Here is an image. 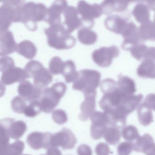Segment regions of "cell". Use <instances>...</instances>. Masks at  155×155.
Listing matches in <instances>:
<instances>
[{
  "mask_svg": "<svg viewBox=\"0 0 155 155\" xmlns=\"http://www.w3.org/2000/svg\"><path fill=\"white\" fill-rule=\"evenodd\" d=\"M123 138L129 142L136 141L139 137L137 128L133 125H129L123 127L122 131Z\"/></svg>",
  "mask_w": 155,
  "mask_h": 155,
  "instance_id": "obj_30",
  "label": "cell"
},
{
  "mask_svg": "<svg viewBox=\"0 0 155 155\" xmlns=\"http://www.w3.org/2000/svg\"><path fill=\"white\" fill-rule=\"evenodd\" d=\"M17 91L20 97L28 103L39 100L42 92L41 88L25 80L20 83Z\"/></svg>",
  "mask_w": 155,
  "mask_h": 155,
  "instance_id": "obj_8",
  "label": "cell"
},
{
  "mask_svg": "<svg viewBox=\"0 0 155 155\" xmlns=\"http://www.w3.org/2000/svg\"><path fill=\"white\" fill-rule=\"evenodd\" d=\"M52 134L49 132H32L28 135L26 142L29 146L34 150H39L41 148L47 149L51 146Z\"/></svg>",
  "mask_w": 155,
  "mask_h": 155,
  "instance_id": "obj_9",
  "label": "cell"
},
{
  "mask_svg": "<svg viewBox=\"0 0 155 155\" xmlns=\"http://www.w3.org/2000/svg\"><path fill=\"white\" fill-rule=\"evenodd\" d=\"M103 137L108 143L114 145L120 141L121 133L118 128L108 126L105 130Z\"/></svg>",
  "mask_w": 155,
  "mask_h": 155,
  "instance_id": "obj_24",
  "label": "cell"
},
{
  "mask_svg": "<svg viewBox=\"0 0 155 155\" xmlns=\"http://www.w3.org/2000/svg\"><path fill=\"white\" fill-rule=\"evenodd\" d=\"M155 99V95L154 94H150L146 97L145 100L143 103L154 110Z\"/></svg>",
  "mask_w": 155,
  "mask_h": 155,
  "instance_id": "obj_42",
  "label": "cell"
},
{
  "mask_svg": "<svg viewBox=\"0 0 155 155\" xmlns=\"http://www.w3.org/2000/svg\"><path fill=\"white\" fill-rule=\"evenodd\" d=\"M47 37V43L52 47L58 50L72 48L76 44V40L70 35L63 26L52 25L44 30Z\"/></svg>",
  "mask_w": 155,
  "mask_h": 155,
  "instance_id": "obj_2",
  "label": "cell"
},
{
  "mask_svg": "<svg viewBox=\"0 0 155 155\" xmlns=\"http://www.w3.org/2000/svg\"><path fill=\"white\" fill-rule=\"evenodd\" d=\"M120 51L116 46L103 47L93 52L92 58L98 66L107 67L112 64L113 59L117 57Z\"/></svg>",
  "mask_w": 155,
  "mask_h": 155,
  "instance_id": "obj_5",
  "label": "cell"
},
{
  "mask_svg": "<svg viewBox=\"0 0 155 155\" xmlns=\"http://www.w3.org/2000/svg\"><path fill=\"white\" fill-rule=\"evenodd\" d=\"M78 39L80 42L85 45H91L96 41V34L92 31L87 30H82L78 33Z\"/></svg>",
  "mask_w": 155,
  "mask_h": 155,
  "instance_id": "obj_27",
  "label": "cell"
},
{
  "mask_svg": "<svg viewBox=\"0 0 155 155\" xmlns=\"http://www.w3.org/2000/svg\"><path fill=\"white\" fill-rule=\"evenodd\" d=\"M133 144V150L146 155H155V144L152 137L148 134L139 136Z\"/></svg>",
  "mask_w": 155,
  "mask_h": 155,
  "instance_id": "obj_14",
  "label": "cell"
},
{
  "mask_svg": "<svg viewBox=\"0 0 155 155\" xmlns=\"http://www.w3.org/2000/svg\"><path fill=\"white\" fill-rule=\"evenodd\" d=\"M104 94L103 96L99 102V105L106 113L116 109L124 96L118 91L117 88L113 91Z\"/></svg>",
  "mask_w": 155,
  "mask_h": 155,
  "instance_id": "obj_10",
  "label": "cell"
},
{
  "mask_svg": "<svg viewBox=\"0 0 155 155\" xmlns=\"http://www.w3.org/2000/svg\"><path fill=\"white\" fill-rule=\"evenodd\" d=\"M24 148V143L17 140L12 144L0 145V155H22Z\"/></svg>",
  "mask_w": 155,
  "mask_h": 155,
  "instance_id": "obj_21",
  "label": "cell"
},
{
  "mask_svg": "<svg viewBox=\"0 0 155 155\" xmlns=\"http://www.w3.org/2000/svg\"><path fill=\"white\" fill-rule=\"evenodd\" d=\"M101 77L100 72L95 70H82L78 72L77 78L73 82V89L84 94L95 91L100 85Z\"/></svg>",
  "mask_w": 155,
  "mask_h": 155,
  "instance_id": "obj_4",
  "label": "cell"
},
{
  "mask_svg": "<svg viewBox=\"0 0 155 155\" xmlns=\"http://www.w3.org/2000/svg\"><path fill=\"white\" fill-rule=\"evenodd\" d=\"M14 119L5 118L0 120V145L9 143V127Z\"/></svg>",
  "mask_w": 155,
  "mask_h": 155,
  "instance_id": "obj_26",
  "label": "cell"
},
{
  "mask_svg": "<svg viewBox=\"0 0 155 155\" xmlns=\"http://www.w3.org/2000/svg\"><path fill=\"white\" fill-rule=\"evenodd\" d=\"M93 124L107 126H109V120L107 114L105 112L95 111L90 117Z\"/></svg>",
  "mask_w": 155,
  "mask_h": 155,
  "instance_id": "obj_28",
  "label": "cell"
},
{
  "mask_svg": "<svg viewBox=\"0 0 155 155\" xmlns=\"http://www.w3.org/2000/svg\"><path fill=\"white\" fill-rule=\"evenodd\" d=\"M35 85L40 88L47 86L53 80L52 74L44 66L37 70L33 75Z\"/></svg>",
  "mask_w": 155,
  "mask_h": 155,
  "instance_id": "obj_18",
  "label": "cell"
},
{
  "mask_svg": "<svg viewBox=\"0 0 155 155\" xmlns=\"http://www.w3.org/2000/svg\"><path fill=\"white\" fill-rule=\"evenodd\" d=\"M129 51L132 56L138 61L155 60L154 47H147L145 45L138 43L131 47Z\"/></svg>",
  "mask_w": 155,
  "mask_h": 155,
  "instance_id": "obj_16",
  "label": "cell"
},
{
  "mask_svg": "<svg viewBox=\"0 0 155 155\" xmlns=\"http://www.w3.org/2000/svg\"><path fill=\"white\" fill-rule=\"evenodd\" d=\"M66 90V86L62 82L55 83L51 87L45 88L39 100L42 111L47 114L52 112Z\"/></svg>",
  "mask_w": 155,
  "mask_h": 155,
  "instance_id": "obj_3",
  "label": "cell"
},
{
  "mask_svg": "<svg viewBox=\"0 0 155 155\" xmlns=\"http://www.w3.org/2000/svg\"><path fill=\"white\" fill-rule=\"evenodd\" d=\"M64 66V62L58 56H55L51 59L49 62V71L52 74L55 75L62 74Z\"/></svg>",
  "mask_w": 155,
  "mask_h": 155,
  "instance_id": "obj_29",
  "label": "cell"
},
{
  "mask_svg": "<svg viewBox=\"0 0 155 155\" xmlns=\"http://www.w3.org/2000/svg\"><path fill=\"white\" fill-rule=\"evenodd\" d=\"M66 83L73 82L78 76V72L76 71L74 63L71 60L64 62L63 70L62 73Z\"/></svg>",
  "mask_w": 155,
  "mask_h": 155,
  "instance_id": "obj_25",
  "label": "cell"
},
{
  "mask_svg": "<svg viewBox=\"0 0 155 155\" xmlns=\"http://www.w3.org/2000/svg\"><path fill=\"white\" fill-rule=\"evenodd\" d=\"M16 51L26 59L32 60L36 55L37 49L32 42L25 40L17 45Z\"/></svg>",
  "mask_w": 155,
  "mask_h": 155,
  "instance_id": "obj_19",
  "label": "cell"
},
{
  "mask_svg": "<svg viewBox=\"0 0 155 155\" xmlns=\"http://www.w3.org/2000/svg\"><path fill=\"white\" fill-rule=\"evenodd\" d=\"M46 155H62L61 151L57 147H50L47 148Z\"/></svg>",
  "mask_w": 155,
  "mask_h": 155,
  "instance_id": "obj_43",
  "label": "cell"
},
{
  "mask_svg": "<svg viewBox=\"0 0 155 155\" xmlns=\"http://www.w3.org/2000/svg\"><path fill=\"white\" fill-rule=\"evenodd\" d=\"M47 11V8L43 4L28 2L14 8V22L22 23L28 30L34 31L37 28L36 23L45 21Z\"/></svg>",
  "mask_w": 155,
  "mask_h": 155,
  "instance_id": "obj_1",
  "label": "cell"
},
{
  "mask_svg": "<svg viewBox=\"0 0 155 155\" xmlns=\"http://www.w3.org/2000/svg\"><path fill=\"white\" fill-rule=\"evenodd\" d=\"M84 100L80 106L81 113L79 118L82 121H87L95 110L96 91L84 94Z\"/></svg>",
  "mask_w": 155,
  "mask_h": 155,
  "instance_id": "obj_12",
  "label": "cell"
},
{
  "mask_svg": "<svg viewBox=\"0 0 155 155\" xmlns=\"http://www.w3.org/2000/svg\"><path fill=\"white\" fill-rule=\"evenodd\" d=\"M76 142V137L72 132L65 128L60 132L52 134L50 147H60L63 150L72 149L75 147Z\"/></svg>",
  "mask_w": 155,
  "mask_h": 155,
  "instance_id": "obj_6",
  "label": "cell"
},
{
  "mask_svg": "<svg viewBox=\"0 0 155 155\" xmlns=\"http://www.w3.org/2000/svg\"><path fill=\"white\" fill-rule=\"evenodd\" d=\"M28 155V154H25V155Z\"/></svg>",
  "mask_w": 155,
  "mask_h": 155,
  "instance_id": "obj_46",
  "label": "cell"
},
{
  "mask_svg": "<svg viewBox=\"0 0 155 155\" xmlns=\"http://www.w3.org/2000/svg\"><path fill=\"white\" fill-rule=\"evenodd\" d=\"M27 130L26 124L22 120L13 121L9 127V135L13 139L17 140L22 137Z\"/></svg>",
  "mask_w": 155,
  "mask_h": 155,
  "instance_id": "obj_23",
  "label": "cell"
},
{
  "mask_svg": "<svg viewBox=\"0 0 155 155\" xmlns=\"http://www.w3.org/2000/svg\"><path fill=\"white\" fill-rule=\"evenodd\" d=\"M107 126L97 125L92 124L91 127V135L93 139L98 140L102 138L105 130Z\"/></svg>",
  "mask_w": 155,
  "mask_h": 155,
  "instance_id": "obj_36",
  "label": "cell"
},
{
  "mask_svg": "<svg viewBox=\"0 0 155 155\" xmlns=\"http://www.w3.org/2000/svg\"><path fill=\"white\" fill-rule=\"evenodd\" d=\"M52 118L54 122L59 125L65 124L68 120L66 113L62 109L54 111L52 114Z\"/></svg>",
  "mask_w": 155,
  "mask_h": 155,
  "instance_id": "obj_35",
  "label": "cell"
},
{
  "mask_svg": "<svg viewBox=\"0 0 155 155\" xmlns=\"http://www.w3.org/2000/svg\"><path fill=\"white\" fill-rule=\"evenodd\" d=\"M26 78H28V77L24 70L15 66L3 72L1 76L2 82L6 85L22 82Z\"/></svg>",
  "mask_w": 155,
  "mask_h": 155,
  "instance_id": "obj_13",
  "label": "cell"
},
{
  "mask_svg": "<svg viewBox=\"0 0 155 155\" xmlns=\"http://www.w3.org/2000/svg\"><path fill=\"white\" fill-rule=\"evenodd\" d=\"M95 152L97 155H110L111 153L108 145L103 143H100L96 145Z\"/></svg>",
  "mask_w": 155,
  "mask_h": 155,
  "instance_id": "obj_39",
  "label": "cell"
},
{
  "mask_svg": "<svg viewBox=\"0 0 155 155\" xmlns=\"http://www.w3.org/2000/svg\"><path fill=\"white\" fill-rule=\"evenodd\" d=\"M116 84L117 90L123 95H132L136 92L134 81L127 76L120 75Z\"/></svg>",
  "mask_w": 155,
  "mask_h": 155,
  "instance_id": "obj_17",
  "label": "cell"
},
{
  "mask_svg": "<svg viewBox=\"0 0 155 155\" xmlns=\"http://www.w3.org/2000/svg\"><path fill=\"white\" fill-rule=\"evenodd\" d=\"M17 46L11 31L0 33V56H7L16 51Z\"/></svg>",
  "mask_w": 155,
  "mask_h": 155,
  "instance_id": "obj_11",
  "label": "cell"
},
{
  "mask_svg": "<svg viewBox=\"0 0 155 155\" xmlns=\"http://www.w3.org/2000/svg\"><path fill=\"white\" fill-rule=\"evenodd\" d=\"M14 19V8L5 3L0 6V33L7 31Z\"/></svg>",
  "mask_w": 155,
  "mask_h": 155,
  "instance_id": "obj_15",
  "label": "cell"
},
{
  "mask_svg": "<svg viewBox=\"0 0 155 155\" xmlns=\"http://www.w3.org/2000/svg\"><path fill=\"white\" fill-rule=\"evenodd\" d=\"M138 120L142 125H149L153 121L152 110H154L150 107L144 103L139 104L137 107Z\"/></svg>",
  "mask_w": 155,
  "mask_h": 155,
  "instance_id": "obj_22",
  "label": "cell"
},
{
  "mask_svg": "<svg viewBox=\"0 0 155 155\" xmlns=\"http://www.w3.org/2000/svg\"><path fill=\"white\" fill-rule=\"evenodd\" d=\"M41 112L40 103L39 100H37L29 103V104L25 107L23 114L27 117H34Z\"/></svg>",
  "mask_w": 155,
  "mask_h": 155,
  "instance_id": "obj_31",
  "label": "cell"
},
{
  "mask_svg": "<svg viewBox=\"0 0 155 155\" xmlns=\"http://www.w3.org/2000/svg\"><path fill=\"white\" fill-rule=\"evenodd\" d=\"M42 66H43L42 63L38 61H31L28 62L24 69L28 78H32L34 74Z\"/></svg>",
  "mask_w": 155,
  "mask_h": 155,
  "instance_id": "obj_33",
  "label": "cell"
},
{
  "mask_svg": "<svg viewBox=\"0 0 155 155\" xmlns=\"http://www.w3.org/2000/svg\"><path fill=\"white\" fill-rule=\"evenodd\" d=\"M5 85L2 82V81H0V97H2L5 94Z\"/></svg>",
  "mask_w": 155,
  "mask_h": 155,
  "instance_id": "obj_44",
  "label": "cell"
},
{
  "mask_svg": "<svg viewBox=\"0 0 155 155\" xmlns=\"http://www.w3.org/2000/svg\"><path fill=\"white\" fill-rule=\"evenodd\" d=\"M101 91L103 94L113 91L116 88V82L111 78H106L100 84Z\"/></svg>",
  "mask_w": 155,
  "mask_h": 155,
  "instance_id": "obj_34",
  "label": "cell"
},
{
  "mask_svg": "<svg viewBox=\"0 0 155 155\" xmlns=\"http://www.w3.org/2000/svg\"><path fill=\"white\" fill-rule=\"evenodd\" d=\"M137 75L140 77L154 78L155 64L154 60L146 59L142 62L137 70Z\"/></svg>",
  "mask_w": 155,
  "mask_h": 155,
  "instance_id": "obj_20",
  "label": "cell"
},
{
  "mask_svg": "<svg viewBox=\"0 0 155 155\" xmlns=\"http://www.w3.org/2000/svg\"><path fill=\"white\" fill-rule=\"evenodd\" d=\"M4 0H0V2H4Z\"/></svg>",
  "mask_w": 155,
  "mask_h": 155,
  "instance_id": "obj_45",
  "label": "cell"
},
{
  "mask_svg": "<svg viewBox=\"0 0 155 155\" xmlns=\"http://www.w3.org/2000/svg\"><path fill=\"white\" fill-rule=\"evenodd\" d=\"M27 106L26 102L21 97H14L11 102V106L13 112L17 114H23L24 111Z\"/></svg>",
  "mask_w": 155,
  "mask_h": 155,
  "instance_id": "obj_32",
  "label": "cell"
},
{
  "mask_svg": "<svg viewBox=\"0 0 155 155\" xmlns=\"http://www.w3.org/2000/svg\"><path fill=\"white\" fill-rule=\"evenodd\" d=\"M143 99V95L141 94L124 96L118 106L112 111L126 117L138 107Z\"/></svg>",
  "mask_w": 155,
  "mask_h": 155,
  "instance_id": "obj_7",
  "label": "cell"
},
{
  "mask_svg": "<svg viewBox=\"0 0 155 155\" xmlns=\"http://www.w3.org/2000/svg\"><path fill=\"white\" fill-rule=\"evenodd\" d=\"M13 59L9 56H2L0 58V72L14 67Z\"/></svg>",
  "mask_w": 155,
  "mask_h": 155,
  "instance_id": "obj_38",
  "label": "cell"
},
{
  "mask_svg": "<svg viewBox=\"0 0 155 155\" xmlns=\"http://www.w3.org/2000/svg\"><path fill=\"white\" fill-rule=\"evenodd\" d=\"M25 0H4V3L8 5L13 8L20 7L24 4Z\"/></svg>",
  "mask_w": 155,
  "mask_h": 155,
  "instance_id": "obj_41",
  "label": "cell"
},
{
  "mask_svg": "<svg viewBox=\"0 0 155 155\" xmlns=\"http://www.w3.org/2000/svg\"><path fill=\"white\" fill-rule=\"evenodd\" d=\"M78 155H93V151L90 147L87 145H80L77 148Z\"/></svg>",
  "mask_w": 155,
  "mask_h": 155,
  "instance_id": "obj_40",
  "label": "cell"
},
{
  "mask_svg": "<svg viewBox=\"0 0 155 155\" xmlns=\"http://www.w3.org/2000/svg\"><path fill=\"white\" fill-rule=\"evenodd\" d=\"M133 150V143L131 142H123L117 147V153L119 155H129Z\"/></svg>",
  "mask_w": 155,
  "mask_h": 155,
  "instance_id": "obj_37",
  "label": "cell"
}]
</instances>
